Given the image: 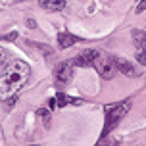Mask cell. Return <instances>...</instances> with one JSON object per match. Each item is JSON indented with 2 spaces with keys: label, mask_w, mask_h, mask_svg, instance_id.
Here are the masks:
<instances>
[{
  "label": "cell",
  "mask_w": 146,
  "mask_h": 146,
  "mask_svg": "<svg viewBox=\"0 0 146 146\" xmlns=\"http://www.w3.org/2000/svg\"><path fill=\"white\" fill-rule=\"evenodd\" d=\"M31 67L23 60L10 62L2 71H0V102L8 100L19 92V88L29 81Z\"/></svg>",
  "instance_id": "obj_1"
},
{
  "label": "cell",
  "mask_w": 146,
  "mask_h": 146,
  "mask_svg": "<svg viewBox=\"0 0 146 146\" xmlns=\"http://www.w3.org/2000/svg\"><path fill=\"white\" fill-rule=\"evenodd\" d=\"M131 110V100H123L119 104L106 106V125H104L102 135H108L111 129H115V125L127 115V111Z\"/></svg>",
  "instance_id": "obj_2"
},
{
  "label": "cell",
  "mask_w": 146,
  "mask_h": 146,
  "mask_svg": "<svg viewBox=\"0 0 146 146\" xmlns=\"http://www.w3.org/2000/svg\"><path fill=\"white\" fill-rule=\"evenodd\" d=\"M94 67L96 71L100 73V77L106 81L113 79V75H115V62H113V58L111 56H106V54H98L94 60Z\"/></svg>",
  "instance_id": "obj_3"
},
{
  "label": "cell",
  "mask_w": 146,
  "mask_h": 146,
  "mask_svg": "<svg viewBox=\"0 0 146 146\" xmlns=\"http://www.w3.org/2000/svg\"><path fill=\"white\" fill-rule=\"evenodd\" d=\"M73 77V64L71 62H62L58 67H56V71H54V81H56V85L58 87H64L67 85Z\"/></svg>",
  "instance_id": "obj_4"
},
{
  "label": "cell",
  "mask_w": 146,
  "mask_h": 146,
  "mask_svg": "<svg viewBox=\"0 0 146 146\" xmlns=\"http://www.w3.org/2000/svg\"><path fill=\"white\" fill-rule=\"evenodd\" d=\"M100 52H96V50H92V48H88V50H85V52H81L77 58L73 60L71 64L73 66H79V67H88V66H94V60H96V56H98Z\"/></svg>",
  "instance_id": "obj_5"
},
{
  "label": "cell",
  "mask_w": 146,
  "mask_h": 146,
  "mask_svg": "<svg viewBox=\"0 0 146 146\" xmlns=\"http://www.w3.org/2000/svg\"><path fill=\"white\" fill-rule=\"evenodd\" d=\"M113 62H115V67H117V71H121L123 75H127V77H139L140 71L137 69V67L133 66L129 60H125V58H113Z\"/></svg>",
  "instance_id": "obj_6"
},
{
  "label": "cell",
  "mask_w": 146,
  "mask_h": 146,
  "mask_svg": "<svg viewBox=\"0 0 146 146\" xmlns=\"http://www.w3.org/2000/svg\"><path fill=\"white\" fill-rule=\"evenodd\" d=\"M38 6L46 12H62L66 10L67 2L66 0H38Z\"/></svg>",
  "instance_id": "obj_7"
},
{
  "label": "cell",
  "mask_w": 146,
  "mask_h": 146,
  "mask_svg": "<svg viewBox=\"0 0 146 146\" xmlns=\"http://www.w3.org/2000/svg\"><path fill=\"white\" fill-rule=\"evenodd\" d=\"M133 40L139 52L146 54V31H133Z\"/></svg>",
  "instance_id": "obj_8"
},
{
  "label": "cell",
  "mask_w": 146,
  "mask_h": 146,
  "mask_svg": "<svg viewBox=\"0 0 146 146\" xmlns=\"http://www.w3.org/2000/svg\"><path fill=\"white\" fill-rule=\"evenodd\" d=\"M75 42H77V36L69 35V33H60V35H58L60 48H69V46H73Z\"/></svg>",
  "instance_id": "obj_9"
},
{
  "label": "cell",
  "mask_w": 146,
  "mask_h": 146,
  "mask_svg": "<svg viewBox=\"0 0 146 146\" xmlns=\"http://www.w3.org/2000/svg\"><path fill=\"white\" fill-rule=\"evenodd\" d=\"M56 104H58L60 108L67 106V104H69V96H66L64 92H58V94H56Z\"/></svg>",
  "instance_id": "obj_10"
},
{
  "label": "cell",
  "mask_w": 146,
  "mask_h": 146,
  "mask_svg": "<svg viewBox=\"0 0 146 146\" xmlns=\"http://www.w3.org/2000/svg\"><path fill=\"white\" fill-rule=\"evenodd\" d=\"M36 115H40V117H42V121H44V125H46V127H50V111H48V110L40 108L38 111H36Z\"/></svg>",
  "instance_id": "obj_11"
},
{
  "label": "cell",
  "mask_w": 146,
  "mask_h": 146,
  "mask_svg": "<svg viewBox=\"0 0 146 146\" xmlns=\"http://www.w3.org/2000/svg\"><path fill=\"white\" fill-rule=\"evenodd\" d=\"M6 64H8V52L4 48H0V71L6 67Z\"/></svg>",
  "instance_id": "obj_12"
},
{
  "label": "cell",
  "mask_w": 146,
  "mask_h": 146,
  "mask_svg": "<svg viewBox=\"0 0 146 146\" xmlns=\"http://www.w3.org/2000/svg\"><path fill=\"white\" fill-rule=\"evenodd\" d=\"M144 10H146V0H140L139 4H137V10H135V12H137V14H142Z\"/></svg>",
  "instance_id": "obj_13"
},
{
  "label": "cell",
  "mask_w": 146,
  "mask_h": 146,
  "mask_svg": "<svg viewBox=\"0 0 146 146\" xmlns=\"http://www.w3.org/2000/svg\"><path fill=\"white\" fill-rule=\"evenodd\" d=\"M137 60H139L142 66H146V54L144 52H137Z\"/></svg>",
  "instance_id": "obj_14"
},
{
  "label": "cell",
  "mask_w": 146,
  "mask_h": 146,
  "mask_svg": "<svg viewBox=\"0 0 146 146\" xmlns=\"http://www.w3.org/2000/svg\"><path fill=\"white\" fill-rule=\"evenodd\" d=\"M2 38H4V40H14V38H17V33H15V31H12V33H10V35L2 36Z\"/></svg>",
  "instance_id": "obj_15"
},
{
  "label": "cell",
  "mask_w": 146,
  "mask_h": 146,
  "mask_svg": "<svg viewBox=\"0 0 146 146\" xmlns=\"http://www.w3.org/2000/svg\"><path fill=\"white\" fill-rule=\"evenodd\" d=\"M27 27H29V29H35V27H36V21L33 19V17H29V19H27Z\"/></svg>",
  "instance_id": "obj_16"
},
{
  "label": "cell",
  "mask_w": 146,
  "mask_h": 146,
  "mask_svg": "<svg viewBox=\"0 0 146 146\" xmlns=\"http://www.w3.org/2000/svg\"><path fill=\"white\" fill-rule=\"evenodd\" d=\"M48 106H50V108H56V106H58V104H56V98H50V100H48Z\"/></svg>",
  "instance_id": "obj_17"
}]
</instances>
